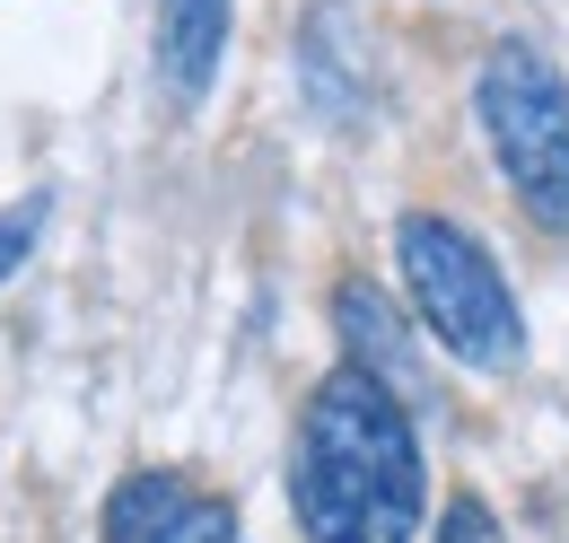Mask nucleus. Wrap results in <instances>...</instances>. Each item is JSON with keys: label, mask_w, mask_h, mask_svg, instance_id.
Wrapping results in <instances>:
<instances>
[{"label": "nucleus", "mask_w": 569, "mask_h": 543, "mask_svg": "<svg viewBox=\"0 0 569 543\" xmlns=\"http://www.w3.org/2000/svg\"><path fill=\"white\" fill-rule=\"evenodd\" d=\"M289 509L307 543H412L421 526V438L412 412L351 359L316 377L289 447Z\"/></svg>", "instance_id": "obj_1"}, {"label": "nucleus", "mask_w": 569, "mask_h": 543, "mask_svg": "<svg viewBox=\"0 0 569 543\" xmlns=\"http://www.w3.org/2000/svg\"><path fill=\"white\" fill-rule=\"evenodd\" d=\"M473 115L491 132V158L508 176L517 210L535 228L569 237V79L543 45H491L482 79H473Z\"/></svg>", "instance_id": "obj_2"}, {"label": "nucleus", "mask_w": 569, "mask_h": 543, "mask_svg": "<svg viewBox=\"0 0 569 543\" xmlns=\"http://www.w3.org/2000/svg\"><path fill=\"white\" fill-rule=\"evenodd\" d=\"M395 264H403V289H412L421 325L447 342L465 368H508V359L526 351V325H517V298H508L499 264L456 228V219L403 210V228H395Z\"/></svg>", "instance_id": "obj_3"}, {"label": "nucleus", "mask_w": 569, "mask_h": 543, "mask_svg": "<svg viewBox=\"0 0 569 543\" xmlns=\"http://www.w3.org/2000/svg\"><path fill=\"white\" fill-rule=\"evenodd\" d=\"M333 325H342V351H351V368H359V377H377V386H386V395H395L403 412L429 395L421 351H412L403 316L386 307V289H377V280H342V289H333Z\"/></svg>", "instance_id": "obj_4"}, {"label": "nucleus", "mask_w": 569, "mask_h": 543, "mask_svg": "<svg viewBox=\"0 0 569 543\" xmlns=\"http://www.w3.org/2000/svg\"><path fill=\"white\" fill-rule=\"evenodd\" d=\"M298 79H307V106L325 115V124H342L351 132L359 115H368V88H377V70H368V45H359V18L351 9H307V27H298Z\"/></svg>", "instance_id": "obj_5"}, {"label": "nucleus", "mask_w": 569, "mask_h": 543, "mask_svg": "<svg viewBox=\"0 0 569 543\" xmlns=\"http://www.w3.org/2000/svg\"><path fill=\"white\" fill-rule=\"evenodd\" d=\"M228 18H237V0H158V79L176 106L211 97L219 62H228Z\"/></svg>", "instance_id": "obj_6"}, {"label": "nucleus", "mask_w": 569, "mask_h": 543, "mask_svg": "<svg viewBox=\"0 0 569 543\" xmlns=\"http://www.w3.org/2000/svg\"><path fill=\"white\" fill-rule=\"evenodd\" d=\"M193 509V482L167 474V465H141L106 491V517H97V543H158L176 517Z\"/></svg>", "instance_id": "obj_7"}, {"label": "nucleus", "mask_w": 569, "mask_h": 543, "mask_svg": "<svg viewBox=\"0 0 569 543\" xmlns=\"http://www.w3.org/2000/svg\"><path fill=\"white\" fill-rule=\"evenodd\" d=\"M158 543H237V509L228 500H211V491H193V509L167 526Z\"/></svg>", "instance_id": "obj_8"}, {"label": "nucleus", "mask_w": 569, "mask_h": 543, "mask_svg": "<svg viewBox=\"0 0 569 543\" xmlns=\"http://www.w3.org/2000/svg\"><path fill=\"white\" fill-rule=\"evenodd\" d=\"M36 228H44V203H9L0 210V280L36 255Z\"/></svg>", "instance_id": "obj_9"}, {"label": "nucleus", "mask_w": 569, "mask_h": 543, "mask_svg": "<svg viewBox=\"0 0 569 543\" xmlns=\"http://www.w3.org/2000/svg\"><path fill=\"white\" fill-rule=\"evenodd\" d=\"M438 543H499V517L482 500H456V509L438 517Z\"/></svg>", "instance_id": "obj_10"}]
</instances>
